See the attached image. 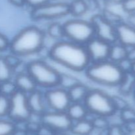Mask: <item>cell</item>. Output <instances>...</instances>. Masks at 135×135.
<instances>
[{
    "mask_svg": "<svg viewBox=\"0 0 135 135\" xmlns=\"http://www.w3.org/2000/svg\"><path fill=\"white\" fill-rule=\"evenodd\" d=\"M54 62L74 71L82 72L91 63L85 46L63 39L55 42L48 50Z\"/></svg>",
    "mask_w": 135,
    "mask_h": 135,
    "instance_id": "1",
    "label": "cell"
},
{
    "mask_svg": "<svg viewBox=\"0 0 135 135\" xmlns=\"http://www.w3.org/2000/svg\"><path fill=\"white\" fill-rule=\"evenodd\" d=\"M46 37L45 32L38 26H26L11 40L9 50L20 58L37 54L44 47Z\"/></svg>",
    "mask_w": 135,
    "mask_h": 135,
    "instance_id": "2",
    "label": "cell"
},
{
    "mask_svg": "<svg viewBox=\"0 0 135 135\" xmlns=\"http://www.w3.org/2000/svg\"><path fill=\"white\" fill-rule=\"evenodd\" d=\"M86 78L91 82L106 87H118L125 72L118 64L109 60L91 62L84 71Z\"/></svg>",
    "mask_w": 135,
    "mask_h": 135,
    "instance_id": "3",
    "label": "cell"
},
{
    "mask_svg": "<svg viewBox=\"0 0 135 135\" xmlns=\"http://www.w3.org/2000/svg\"><path fill=\"white\" fill-rule=\"evenodd\" d=\"M26 71L40 89H48L59 84L61 72L43 60H35L26 64Z\"/></svg>",
    "mask_w": 135,
    "mask_h": 135,
    "instance_id": "4",
    "label": "cell"
},
{
    "mask_svg": "<svg viewBox=\"0 0 135 135\" xmlns=\"http://www.w3.org/2000/svg\"><path fill=\"white\" fill-rule=\"evenodd\" d=\"M65 39L85 46L95 37L94 26L90 21L73 18L63 23Z\"/></svg>",
    "mask_w": 135,
    "mask_h": 135,
    "instance_id": "5",
    "label": "cell"
},
{
    "mask_svg": "<svg viewBox=\"0 0 135 135\" xmlns=\"http://www.w3.org/2000/svg\"><path fill=\"white\" fill-rule=\"evenodd\" d=\"M90 115L109 117L116 112L112 95L99 89H90L84 101Z\"/></svg>",
    "mask_w": 135,
    "mask_h": 135,
    "instance_id": "6",
    "label": "cell"
},
{
    "mask_svg": "<svg viewBox=\"0 0 135 135\" xmlns=\"http://www.w3.org/2000/svg\"><path fill=\"white\" fill-rule=\"evenodd\" d=\"M32 112L28 103L27 94L17 90L9 97L8 118L16 124L25 123L29 120Z\"/></svg>",
    "mask_w": 135,
    "mask_h": 135,
    "instance_id": "7",
    "label": "cell"
},
{
    "mask_svg": "<svg viewBox=\"0 0 135 135\" xmlns=\"http://www.w3.org/2000/svg\"><path fill=\"white\" fill-rule=\"evenodd\" d=\"M69 15V5L61 1H50L47 3L30 10V16L36 21L55 20Z\"/></svg>",
    "mask_w": 135,
    "mask_h": 135,
    "instance_id": "8",
    "label": "cell"
},
{
    "mask_svg": "<svg viewBox=\"0 0 135 135\" xmlns=\"http://www.w3.org/2000/svg\"><path fill=\"white\" fill-rule=\"evenodd\" d=\"M44 93L48 110L66 112L72 103L68 91L59 86L44 90Z\"/></svg>",
    "mask_w": 135,
    "mask_h": 135,
    "instance_id": "9",
    "label": "cell"
},
{
    "mask_svg": "<svg viewBox=\"0 0 135 135\" xmlns=\"http://www.w3.org/2000/svg\"><path fill=\"white\" fill-rule=\"evenodd\" d=\"M41 123L49 127L54 132H68L73 122L66 112L47 110L40 117Z\"/></svg>",
    "mask_w": 135,
    "mask_h": 135,
    "instance_id": "10",
    "label": "cell"
},
{
    "mask_svg": "<svg viewBox=\"0 0 135 135\" xmlns=\"http://www.w3.org/2000/svg\"><path fill=\"white\" fill-rule=\"evenodd\" d=\"M90 21L94 29L95 37L109 44L117 42L116 26L108 22L101 13L93 15Z\"/></svg>",
    "mask_w": 135,
    "mask_h": 135,
    "instance_id": "11",
    "label": "cell"
},
{
    "mask_svg": "<svg viewBox=\"0 0 135 135\" xmlns=\"http://www.w3.org/2000/svg\"><path fill=\"white\" fill-rule=\"evenodd\" d=\"M111 44L94 37L85 45L91 62H98L109 58Z\"/></svg>",
    "mask_w": 135,
    "mask_h": 135,
    "instance_id": "12",
    "label": "cell"
},
{
    "mask_svg": "<svg viewBox=\"0 0 135 135\" xmlns=\"http://www.w3.org/2000/svg\"><path fill=\"white\" fill-rule=\"evenodd\" d=\"M28 103L32 115L42 116L48 110L45 99L44 90L37 89L27 94Z\"/></svg>",
    "mask_w": 135,
    "mask_h": 135,
    "instance_id": "13",
    "label": "cell"
},
{
    "mask_svg": "<svg viewBox=\"0 0 135 135\" xmlns=\"http://www.w3.org/2000/svg\"><path fill=\"white\" fill-rule=\"evenodd\" d=\"M117 42L127 48L135 46V29L123 21L116 26Z\"/></svg>",
    "mask_w": 135,
    "mask_h": 135,
    "instance_id": "14",
    "label": "cell"
},
{
    "mask_svg": "<svg viewBox=\"0 0 135 135\" xmlns=\"http://www.w3.org/2000/svg\"><path fill=\"white\" fill-rule=\"evenodd\" d=\"M13 81L18 91L29 94L38 89L34 79L26 71H21L15 74Z\"/></svg>",
    "mask_w": 135,
    "mask_h": 135,
    "instance_id": "15",
    "label": "cell"
},
{
    "mask_svg": "<svg viewBox=\"0 0 135 135\" xmlns=\"http://www.w3.org/2000/svg\"><path fill=\"white\" fill-rule=\"evenodd\" d=\"M66 112L73 122L86 119L89 115L84 103L72 102L66 111Z\"/></svg>",
    "mask_w": 135,
    "mask_h": 135,
    "instance_id": "16",
    "label": "cell"
},
{
    "mask_svg": "<svg viewBox=\"0 0 135 135\" xmlns=\"http://www.w3.org/2000/svg\"><path fill=\"white\" fill-rule=\"evenodd\" d=\"M119 92L122 96L134 94L135 91V75L131 72H125L122 81L119 85Z\"/></svg>",
    "mask_w": 135,
    "mask_h": 135,
    "instance_id": "17",
    "label": "cell"
},
{
    "mask_svg": "<svg viewBox=\"0 0 135 135\" xmlns=\"http://www.w3.org/2000/svg\"><path fill=\"white\" fill-rule=\"evenodd\" d=\"M94 128L88 117L83 120L73 122L70 132L73 135H90Z\"/></svg>",
    "mask_w": 135,
    "mask_h": 135,
    "instance_id": "18",
    "label": "cell"
},
{
    "mask_svg": "<svg viewBox=\"0 0 135 135\" xmlns=\"http://www.w3.org/2000/svg\"><path fill=\"white\" fill-rule=\"evenodd\" d=\"M128 48L119 42H115L111 44L108 60L116 64H119L127 58Z\"/></svg>",
    "mask_w": 135,
    "mask_h": 135,
    "instance_id": "19",
    "label": "cell"
},
{
    "mask_svg": "<svg viewBox=\"0 0 135 135\" xmlns=\"http://www.w3.org/2000/svg\"><path fill=\"white\" fill-rule=\"evenodd\" d=\"M90 89V88H89L86 85L82 82H80L73 87L70 89L68 91V93L71 102L83 103Z\"/></svg>",
    "mask_w": 135,
    "mask_h": 135,
    "instance_id": "20",
    "label": "cell"
},
{
    "mask_svg": "<svg viewBox=\"0 0 135 135\" xmlns=\"http://www.w3.org/2000/svg\"><path fill=\"white\" fill-rule=\"evenodd\" d=\"M89 10L86 0H73L69 4V15L73 18H80Z\"/></svg>",
    "mask_w": 135,
    "mask_h": 135,
    "instance_id": "21",
    "label": "cell"
},
{
    "mask_svg": "<svg viewBox=\"0 0 135 135\" xmlns=\"http://www.w3.org/2000/svg\"><path fill=\"white\" fill-rule=\"evenodd\" d=\"M46 34L53 40H55L56 42L65 39L63 23L59 22H53L50 23L46 30Z\"/></svg>",
    "mask_w": 135,
    "mask_h": 135,
    "instance_id": "22",
    "label": "cell"
},
{
    "mask_svg": "<svg viewBox=\"0 0 135 135\" xmlns=\"http://www.w3.org/2000/svg\"><path fill=\"white\" fill-rule=\"evenodd\" d=\"M14 76V70L7 63L5 56H0V83L12 80Z\"/></svg>",
    "mask_w": 135,
    "mask_h": 135,
    "instance_id": "23",
    "label": "cell"
},
{
    "mask_svg": "<svg viewBox=\"0 0 135 135\" xmlns=\"http://www.w3.org/2000/svg\"><path fill=\"white\" fill-rule=\"evenodd\" d=\"M80 82H81L76 77L67 74L65 73H60L58 86L67 91H69L70 89L73 87Z\"/></svg>",
    "mask_w": 135,
    "mask_h": 135,
    "instance_id": "24",
    "label": "cell"
},
{
    "mask_svg": "<svg viewBox=\"0 0 135 135\" xmlns=\"http://www.w3.org/2000/svg\"><path fill=\"white\" fill-rule=\"evenodd\" d=\"M16 129V123L9 118L0 119V135H13Z\"/></svg>",
    "mask_w": 135,
    "mask_h": 135,
    "instance_id": "25",
    "label": "cell"
},
{
    "mask_svg": "<svg viewBox=\"0 0 135 135\" xmlns=\"http://www.w3.org/2000/svg\"><path fill=\"white\" fill-rule=\"evenodd\" d=\"M101 14L108 22L112 24L114 26H117V25L123 21L121 15L115 13L110 9H108V8L104 9Z\"/></svg>",
    "mask_w": 135,
    "mask_h": 135,
    "instance_id": "26",
    "label": "cell"
},
{
    "mask_svg": "<svg viewBox=\"0 0 135 135\" xmlns=\"http://www.w3.org/2000/svg\"><path fill=\"white\" fill-rule=\"evenodd\" d=\"M17 91V87L13 79L0 83V94L7 97H10Z\"/></svg>",
    "mask_w": 135,
    "mask_h": 135,
    "instance_id": "27",
    "label": "cell"
},
{
    "mask_svg": "<svg viewBox=\"0 0 135 135\" xmlns=\"http://www.w3.org/2000/svg\"><path fill=\"white\" fill-rule=\"evenodd\" d=\"M92 116V119H90L92 121L94 128L95 129L99 130H107L109 127V123L107 117L100 116Z\"/></svg>",
    "mask_w": 135,
    "mask_h": 135,
    "instance_id": "28",
    "label": "cell"
},
{
    "mask_svg": "<svg viewBox=\"0 0 135 135\" xmlns=\"http://www.w3.org/2000/svg\"><path fill=\"white\" fill-rule=\"evenodd\" d=\"M119 115L123 124L125 123H135V109L130 106L120 111Z\"/></svg>",
    "mask_w": 135,
    "mask_h": 135,
    "instance_id": "29",
    "label": "cell"
},
{
    "mask_svg": "<svg viewBox=\"0 0 135 135\" xmlns=\"http://www.w3.org/2000/svg\"><path fill=\"white\" fill-rule=\"evenodd\" d=\"M9 109V98L0 94V119L8 117Z\"/></svg>",
    "mask_w": 135,
    "mask_h": 135,
    "instance_id": "30",
    "label": "cell"
},
{
    "mask_svg": "<svg viewBox=\"0 0 135 135\" xmlns=\"http://www.w3.org/2000/svg\"><path fill=\"white\" fill-rule=\"evenodd\" d=\"M112 98L113 106L117 112H120L129 106L127 101L121 95H112Z\"/></svg>",
    "mask_w": 135,
    "mask_h": 135,
    "instance_id": "31",
    "label": "cell"
},
{
    "mask_svg": "<svg viewBox=\"0 0 135 135\" xmlns=\"http://www.w3.org/2000/svg\"><path fill=\"white\" fill-rule=\"evenodd\" d=\"M107 135H126L123 124L111 125L107 130Z\"/></svg>",
    "mask_w": 135,
    "mask_h": 135,
    "instance_id": "32",
    "label": "cell"
},
{
    "mask_svg": "<svg viewBox=\"0 0 135 135\" xmlns=\"http://www.w3.org/2000/svg\"><path fill=\"white\" fill-rule=\"evenodd\" d=\"M121 7L123 11L127 15L135 13V0H125Z\"/></svg>",
    "mask_w": 135,
    "mask_h": 135,
    "instance_id": "33",
    "label": "cell"
},
{
    "mask_svg": "<svg viewBox=\"0 0 135 135\" xmlns=\"http://www.w3.org/2000/svg\"><path fill=\"white\" fill-rule=\"evenodd\" d=\"M50 1V0H26V6L32 10L47 3Z\"/></svg>",
    "mask_w": 135,
    "mask_h": 135,
    "instance_id": "34",
    "label": "cell"
},
{
    "mask_svg": "<svg viewBox=\"0 0 135 135\" xmlns=\"http://www.w3.org/2000/svg\"><path fill=\"white\" fill-rule=\"evenodd\" d=\"M10 40L3 34L0 33V52L6 51L9 50Z\"/></svg>",
    "mask_w": 135,
    "mask_h": 135,
    "instance_id": "35",
    "label": "cell"
},
{
    "mask_svg": "<svg viewBox=\"0 0 135 135\" xmlns=\"http://www.w3.org/2000/svg\"><path fill=\"white\" fill-rule=\"evenodd\" d=\"M55 132L50 129L49 127L44 125L41 123L38 131L36 132L35 135H54Z\"/></svg>",
    "mask_w": 135,
    "mask_h": 135,
    "instance_id": "36",
    "label": "cell"
},
{
    "mask_svg": "<svg viewBox=\"0 0 135 135\" xmlns=\"http://www.w3.org/2000/svg\"><path fill=\"white\" fill-rule=\"evenodd\" d=\"M13 6L17 7H22L26 6V0H8Z\"/></svg>",
    "mask_w": 135,
    "mask_h": 135,
    "instance_id": "37",
    "label": "cell"
},
{
    "mask_svg": "<svg viewBox=\"0 0 135 135\" xmlns=\"http://www.w3.org/2000/svg\"><path fill=\"white\" fill-rule=\"evenodd\" d=\"M127 59L131 62H135V46L128 48Z\"/></svg>",
    "mask_w": 135,
    "mask_h": 135,
    "instance_id": "38",
    "label": "cell"
},
{
    "mask_svg": "<svg viewBox=\"0 0 135 135\" xmlns=\"http://www.w3.org/2000/svg\"><path fill=\"white\" fill-rule=\"evenodd\" d=\"M127 23L129 24L130 26H133L135 29V13H132V14H128L127 20L125 21Z\"/></svg>",
    "mask_w": 135,
    "mask_h": 135,
    "instance_id": "39",
    "label": "cell"
},
{
    "mask_svg": "<svg viewBox=\"0 0 135 135\" xmlns=\"http://www.w3.org/2000/svg\"><path fill=\"white\" fill-rule=\"evenodd\" d=\"M125 0H108V5H121Z\"/></svg>",
    "mask_w": 135,
    "mask_h": 135,
    "instance_id": "40",
    "label": "cell"
},
{
    "mask_svg": "<svg viewBox=\"0 0 135 135\" xmlns=\"http://www.w3.org/2000/svg\"><path fill=\"white\" fill-rule=\"evenodd\" d=\"M54 135H73V134H71L70 131H68V132H55Z\"/></svg>",
    "mask_w": 135,
    "mask_h": 135,
    "instance_id": "41",
    "label": "cell"
},
{
    "mask_svg": "<svg viewBox=\"0 0 135 135\" xmlns=\"http://www.w3.org/2000/svg\"><path fill=\"white\" fill-rule=\"evenodd\" d=\"M131 71L133 74H134L135 75V62H132V66H131Z\"/></svg>",
    "mask_w": 135,
    "mask_h": 135,
    "instance_id": "42",
    "label": "cell"
},
{
    "mask_svg": "<svg viewBox=\"0 0 135 135\" xmlns=\"http://www.w3.org/2000/svg\"><path fill=\"white\" fill-rule=\"evenodd\" d=\"M50 1H60L61 0H50Z\"/></svg>",
    "mask_w": 135,
    "mask_h": 135,
    "instance_id": "43",
    "label": "cell"
},
{
    "mask_svg": "<svg viewBox=\"0 0 135 135\" xmlns=\"http://www.w3.org/2000/svg\"><path fill=\"white\" fill-rule=\"evenodd\" d=\"M134 97H135V91H134Z\"/></svg>",
    "mask_w": 135,
    "mask_h": 135,
    "instance_id": "44",
    "label": "cell"
}]
</instances>
